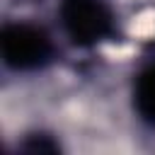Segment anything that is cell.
Segmentation results:
<instances>
[{
    "instance_id": "cell-2",
    "label": "cell",
    "mask_w": 155,
    "mask_h": 155,
    "mask_svg": "<svg viewBox=\"0 0 155 155\" xmlns=\"http://www.w3.org/2000/svg\"><path fill=\"white\" fill-rule=\"evenodd\" d=\"M58 19L78 48H92L116 36V15L107 0H61Z\"/></svg>"
},
{
    "instance_id": "cell-3",
    "label": "cell",
    "mask_w": 155,
    "mask_h": 155,
    "mask_svg": "<svg viewBox=\"0 0 155 155\" xmlns=\"http://www.w3.org/2000/svg\"><path fill=\"white\" fill-rule=\"evenodd\" d=\"M133 109L145 126L155 128V61L143 65L133 80Z\"/></svg>"
},
{
    "instance_id": "cell-5",
    "label": "cell",
    "mask_w": 155,
    "mask_h": 155,
    "mask_svg": "<svg viewBox=\"0 0 155 155\" xmlns=\"http://www.w3.org/2000/svg\"><path fill=\"white\" fill-rule=\"evenodd\" d=\"M15 2H41V0H15Z\"/></svg>"
},
{
    "instance_id": "cell-4",
    "label": "cell",
    "mask_w": 155,
    "mask_h": 155,
    "mask_svg": "<svg viewBox=\"0 0 155 155\" xmlns=\"http://www.w3.org/2000/svg\"><path fill=\"white\" fill-rule=\"evenodd\" d=\"M19 150H29V153H58L61 145L51 136H46V133H31V136H27V140L19 143Z\"/></svg>"
},
{
    "instance_id": "cell-1",
    "label": "cell",
    "mask_w": 155,
    "mask_h": 155,
    "mask_svg": "<svg viewBox=\"0 0 155 155\" xmlns=\"http://www.w3.org/2000/svg\"><path fill=\"white\" fill-rule=\"evenodd\" d=\"M0 53L10 70L31 73L56 61V44L41 24L7 22L0 29Z\"/></svg>"
}]
</instances>
